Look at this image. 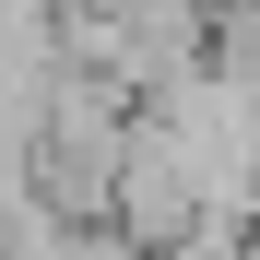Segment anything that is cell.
<instances>
[{
  "instance_id": "cell-1",
  "label": "cell",
  "mask_w": 260,
  "mask_h": 260,
  "mask_svg": "<svg viewBox=\"0 0 260 260\" xmlns=\"http://www.w3.org/2000/svg\"><path fill=\"white\" fill-rule=\"evenodd\" d=\"M237 260H260V225H248V248H237Z\"/></svg>"
}]
</instances>
